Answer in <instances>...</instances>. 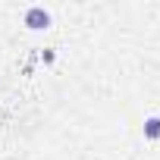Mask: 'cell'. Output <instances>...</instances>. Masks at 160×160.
Segmentation results:
<instances>
[{"label": "cell", "instance_id": "2", "mask_svg": "<svg viewBox=\"0 0 160 160\" xmlns=\"http://www.w3.org/2000/svg\"><path fill=\"white\" fill-rule=\"evenodd\" d=\"M144 135H148V138H160V116L144 119Z\"/></svg>", "mask_w": 160, "mask_h": 160}, {"label": "cell", "instance_id": "1", "mask_svg": "<svg viewBox=\"0 0 160 160\" xmlns=\"http://www.w3.org/2000/svg\"><path fill=\"white\" fill-rule=\"evenodd\" d=\"M25 25L35 28V32H41V28L50 25V13H47L44 7H28V10H25Z\"/></svg>", "mask_w": 160, "mask_h": 160}]
</instances>
